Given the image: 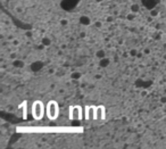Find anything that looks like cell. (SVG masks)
<instances>
[{
    "instance_id": "obj_6",
    "label": "cell",
    "mask_w": 166,
    "mask_h": 149,
    "mask_svg": "<svg viewBox=\"0 0 166 149\" xmlns=\"http://www.w3.org/2000/svg\"><path fill=\"white\" fill-rule=\"evenodd\" d=\"M81 23H83V24H89V23H90V19H89L88 17H82L81 18Z\"/></svg>"
},
{
    "instance_id": "obj_1",
    "label": "cell",
    "mask_w": 166,
    "mask_h": 149,
    "mask_svg": "<svg viewBox=\"0 0 166 149\" xmlns=\"http://www.w3.org/2000/svg\"><path fill=\"white\" fill-rule=\"evenodd\" d=\"M47 116L49 120H56L59 116V106L57 101L55 100H50L47 104Z\"/></svg>"
},
{
    "instance_id": "obj_3",
    "label": "cell",
    "mask_w": 166,
    "mask_h": 149,
    "mask_svg": "<svg viewBox=\"0 0 166 149\" xmlns=\"http://www.w3.org/2000/svg\"><path fill=\"white\" fill-rule=\"evenodd\" d=\"M32 115L36 120H41L45 116V105L42 101L36 100L32 105Z\"/></svg>"
},
{
    "instance_id": "obj_2",
    "label": "cell",
    "mask_w": 166,
    "mask_h": 149,
    "mask_svg": "<svg viewBox=\"0 0 166 149\" xmlns=\"http://www.w3.org/2000/svg\"><path fill=\"white\" fill-rule=\"evenodd\" d=\"M68 114H70V120H72V121H81L84 117L83 108L81 106H78V105L70 107Z\"/></svg>"
},
{
    "instance_id": "obj_5",
    "label": "cell",
    "mask_w": 166,
    "mask_h": 149,
    "mask_svg": "<svg viewBox=\"0 0 166 149\" xmlns=\"http://www.w3.org/2000/svg\"><path fill=\"white\" fill-rule=\"evenodd\" d=\"M106 116L105 114V107L104 106H98L96 107V116L95 120H104Z\"/></svg>"
},
{
    "instance_id": "obj_4",
    "label": "cell",
    "mask_w": 166,
    "mask_h": 149,
    "mask_svg": "<svg viewBox=\"0 0 166 149\" xmlns=\"http://www.w3.org/2000/svg\"><path fill=\"white\" fill-rule=\"evenodd\" d=\"M84 116L87 120H95L96 116V107L95 106H87L85 107Z\"/></svg>"
}]
</instances>
